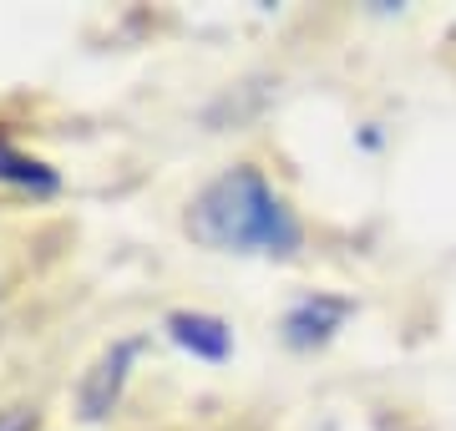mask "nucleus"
<instances>
[{
	"label": "nucleus",
	"mask_w": 456,
	"mask_h": 431,
	"mask_svg": "<svg viewBox=\"0 0 456 431\" xmlns=\"http://www.w3.org/2000/svg\"><path fill=\"white\" fill-rule=\"evenodd\" d=\"M188 233L218 254H294L299 218L284 208L259 167H228L188 203Z\"/></svg>",
	"instance_id": "nucleus-1"
},
{
	"label": "nucleus",
	"mask_w": 456,
	"mask_h": 431,
	"mask_svg": "<svg viewBox=\"0 0 456 431\" xmlns=\"http://www.w3.org/2000/svg\"><path fill=\"white\" fill-rule=\"evenodd\" d=\"M350 310H355V305H350V299H340V295H310V299H299L289 315H284V340H289L294 350L325 346L330 335L350 320Z\"/></svg>",
	"instance_id": "nucleus-2"
},
{
	"label": "nucleus",
	"mask_w": 456,
	"mask_h": 431,
	"mask_svg": "<svg viewBox=\"0 0 456 431\" xmlns=\"http://www.w3.org/2000/svg\"><path fill=\"white\" fill-rule=\"evenodd\" d=\"M132 355H137V340H122V346H112L97 365H92V370H86V381H82V416H86V421L112 416L117 396H122V386H127Z\"/></svg>",
	"instance_id": "nucleus-3"
},
{
	"label": "nucleus",
	"mask_w": 456,
	"mask_h": 431,
	"mask_svg": "<svg viewBox=\"0 0 456 431\" xmlns=\"http://www.w3.org/2000/svg\"><path fill=\"white\" fill-rule=\"evenodd\" d=\"M167 335H173L183 350H193L198 361H224L228 350H233V335H228L224 320L198 315V310H178V315H167Z\"/></svg>",
	"instance_id": "nucleus-4"
},
{
	"label": "nucleus",
	"mask_w": 456,
	"mask_h": 431,
	"mask_svg": "<svg viewBox=\"0 0 456 431\" xmlns=\"http://www.w3.org/2000/svg\"><path fill=\"white\" fill-rule=\"evenodd\" d=\"M0 178L16 183V188H56V173H51L46 163H36V158H26V152H16L5 137H0Z\"/></svg>",
	"instance_id": "nucleus-5"
}]
</instances>
